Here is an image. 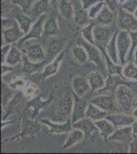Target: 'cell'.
<instances>
[{
  "label": "cell",
  "mask_w": 137,
  "mask_h": 154,
  "mask_svg": "<svg viewBox=\"0 0 137 154\" xmlns=\"http://www.w3.org/2000/svg\"><path fill=\"white\" fill-rule=\"evenodd\" d=\"M72 54H73L75 61L79 64H85L89 61L86 49L82 45H80V44H78V45L75 46V48L72 49Z\"/></svg>",
  "instance_id": "34"
},
{
  "label": "cell",
  "mask_w": 137,
  "mask_h": 154,
  "mask_svg": "<svg viewBox=\"0 0 137 154\" xmlns=\"http://www.w3.org/2000/svg\"><path fill=\"white\" fill-rule=\"evenodd\" d=\"M85 138H86L85 134H84L81 130H79V128H73V130H72L69 133L68 139H67V141L64 142V144L63 145L61 149L66 150V149L72 148L73 146L76 145V144H78L79 142L83 141Z\"/></svg>",
  "instance_id": "22"
},
{
  "label": "cell",
  "mask_w": 137,
  "mask_h": 154,
  "mask_svg": "<svg viewBox=\"0 0 137 154\" xmlns=\"http://www.w3.org/2000/svg\"><path fill=\"white\" fill-rule=\"evenodd\" d=\"M72 88H73L74 94H76L79 97H84L88 93V91H91L88 79H87V77L83 76L75 77L73 79V82H72Z\"/></svg>",
  "instance_id": "20"
},
{
  "label": "cell",
  "mask_w": 137,
  "mask_h": 154,
  "mask_svg": "<svg viewBox=\"0 0 137 154\" xmlns=\"http://www.w3.org/2000/svg\"><path fill=\"white\" fill-rule=\"evenodd\" d=\"M67 40L64 37H56L50 40L48 44H47V48L45 49L46 51V59L53 60L56 58L61 51H64V48L67 45Z\"/></svg>",
  "instance_id": "10"
},
{
  "label": "cell",
  "mask_w": 137,
  "mask_h": 154,
  "mask_svg": "<svg viewBox=\"0 0 137 154\" xmlns=\"http://www.w3.org/2000/svg\"><path fill=\"white\" fill-rule=\"evenodd\" d=\"M134 63L137 65V48H136L135 53H134Z\"/></svg>",
  "instance_id": "50"
},
{
  "label": "cell",
  "mask_w": 137,
  "mask_h": 154,
  "mask_svg": "<svg viewBox=\"0 0 137 154\" xmlns=\"http://www.w3.org/2000/svg\"><path fill=\"white\" fill-rule=\"evenodd\" d=\"M134 16H135L136 18H137V9H136V11H135V12H134Z\"/></svg>",
  "instance_id": "52"
},
{
  "label": "cell",
  "mask_w": 137,
  "mask_h": 154,
  "mask_svg": "<svg viewBox=\"0 0 137 154\" xmlns=\"http://www.w3.org/2000/svg\"><path fill=\"white\" fill-rule=\"evenodd\" d=\"M117 36H118V32L114 34L112 39L109 41V43L106 46V51L108 53L109 57L111 58L115 63L120 64V60H119V51L118 46H117Z\"/></svg>",
  "instance_id": "29"
},
{
  "label": "cell",
  "mask_w": 137,
  "mask_h": 154,
  "mask_svg": "<svg viewBox=\"0 0 137 154\" xmlns=\"http://www.w3.org/2000/svg\"><path fill=\"white\" fill-rule=\"evenodd\" d=\"M106 5V2L104 1H100L98 3L94 4L93 6H91L90 8L88 9V14H89V18L92 20H95L96 17L98 16V14L101 11V9L103 8V6Z\"/></svg>",
  "instance_id": "40"
},
{
  "label": "cell",
  "mask_w": 137,
  "mask_h": 154,
  "mask_svg": "<svg viewBox=\"0 0 137 154\" xmlns=\"http://www.w3.org/2000/svg\"><path fill=\"white\" fill-rule=\"evenodd\" d=\"M39 131H40V125L38 122H36L33 119H27L25 121L19 136L22 137L30 136V135H33V134H36Z\"/></svg>",
  "instance_id": "31"
},
{
  "label": "cell",
  "mask_w": 137,
  "mask_h": 154,
  "mask_svg": "<svg viewBox=\"0 0 137 154\" xmlns=\"http://www.w3.org/2000/svg\"><path fill=\"white\" fill-rule=\"evenodd\" d=\"M108 114L109 113L106 112V111L103 110V109L99 108L98 106H96L95 104H93V103H89L88 107H87V110H86V117L92 119L93 121L106 118Z\"/></svg>",
  "instance_id": "28"
},
{
  "label": "cell",
  "mask_w": 137,
  "mask_h": 154,
  "mask_svg": "<svg viewBox=\"0 0 137 154\" xmlns=\"http://www.w3.org/2000/svg\"><path fill=\"white\" fill-rule=\"evenodd\" d=\"M117 46L119 51V60L120 65L124 66L127 64V54L129 53V49L131 46V37L129 31L120 30L117 36Z\"/></svg>",
  "instance_id": "5"
},
{
  "label": "cell",
  "mask_w": 137,
  "mask_h": 154,
  "mask_svg": "<svg viewBox=\"0 0 137 154\" xmlns=\"http://www.w3.org/2000/svg\"><path fill=\"white\" fill-rule=\"evenodd\" d=\"M79 1L81 2L83 8H85L86 11H88V9L90 8L91 6H93L94 4L98 3V2H100V1H103V0H79Z\"/></svg>",
  "instance_id": "45"
},
{
  "label": "cell",
  "mask_w": 137,
  "mask_h": 154,
  "mask_svg": "<svg viewBox=\"0 0 137 154\" xmlns=\"http://www.w3.org/2000/svg\"><path fill=\"white\" fill-rule=\"evenodd\" d=\"M129 33H130L131 37V46L128 54H127V63L134 62V53L137 48V31H130Z\"/></svg>",
  "instance_id": "38"
},
{
  "label": "cell",
  "mask_w": 137,
  "mask_h": 154,
  "mask_svg": "<svg viewBox=\"0 0 137 154\" xmlns=\"http://www.w3.org/2000/svg\"><path fill=\"white\" fill-rule=\"evenodd\" d=\"M17 24V21L14 18H7V17H2L1 19V26L2 30H5L8 28H11L14 25Z\"/></svg>",
  "instance_id": "42"
},
{
  "label": "cell",
  "mask_w": 137,
  "mask_h": 154,
  "mask_svg": "<svg viewBox=\"0 0 137 154\" xmlns=\"http://www.w3.org/2000/svg\"><path fill=\"white\" fill-rule=\"evenodd\" d=\"M74 108L71 115V119L73 123L80 120L82 118L86 117V110L89 105L88 102L82 99L83 97H79L76 94H74Z\"/></svg>",
  "instance_id": "12"
},
{
  "label": "cell",
  "mask_w": 137,
  "mask_h": 154,
  "mask_svg": "<svg viewBox=\"0 0 137 154\" xmlns=\"http://www.w3.org/2000/svg\"><path fill=\"white\" fill-rule=\"evenodd\" d=\"M128 152L130 153H137V135H134L132 140L129 142Z\"/></svg>",
  "instance_id": "46"
},
{
  "label": "cell",
  "mask_w": 137,
  "mask_h": 154,
  "mask_svg": "<svg viewBox=\"0 0 137 154\" xmlns=\"http://www.w3.org/2000/svg\"><path fill=\"white\" fill-rule=\"evenodd\" d=\"M41 122L44 125L48 128L49 134H53V135H61V134H69L70 131L73 130V122L72 119L70 118L66 120L64 122H53L48 119H42Z\"/></svg>",
  "instance_id": "9"
},
{
  "label": "cell",
  "mask_w": 137,
  "mask_h": 154,
  "mask_svg": "<svg viewBox=\"0 0 137 154\" xmlns=\"http://www.w3.org/2000/svg\"><path fill=\"white\" fill-rule=\"evenodd\" d=\"M106 119H109L115 128H123V126L131 125L135 121V117L132 114H127L123 112H117V113H109L106 115Z\"/></svg>",
  "instance_id": "11"
},
{
  "label": "cell",
  "mask_w": 137,
  "mask_h": 154,
  "mask_svg": "<svg viewBox=\"0 0 137 154\" xmlns=\"http://www.w3.org/2000/svg\"><path fill=\"white\" fill-rule=\"evenodd\" d=\"M125 1H126V0H119V3H120V5H121V4H123Z\"/></svg>",
  "instance_id": "51"
},
{
  "label": "cell",
  "mask_w": 137,
  "mask_h": 154,
  "mask_svg": "<svg viewBox=\"0 0 137 154\" xmlns=\"http://www.w3.org/2000/svg\"><path fill=\"white\" fill-rule=\"evenodd\" d=\"M124 78L129 81H137V65L134 62H129L126 65L123 66L122 71Z\"/></svg>",
  "instance_id": "30"
},
{
  "label": "cell",
  "mask_w": 137,
  "mask_h": 154,
  "mask_svg": "<svg viewBox=\"0 0 137 154\" xmlns=\"http://www.w3.org/2000/svg\"><path fill=\"white\" fill-rule=\"evenodd\" d=\"M133 131H132L131 125L123 126V128H116L113 135L109 138V141L113 142H119V143H126L130 142L133 138Z\"/></svg>",
  "instance_id": "15"
},
{
  "label": "cell",
  "mask_w": 137,
  "mask_h": 154,
  "mask_svg": "<svg viewBox=\"0 0 137 154\" xmlns=\"http://www.w3.org/2000/svg\"><path fill=\"white\" fill-rule=\"evenodd\" d=\"M78 44H80V45H82L86 49L87 54H88L89 62L93 63L100 71H103V72L106 71V63H104L103 53H101L100 48H99L98 46L95 45V44L89 43V42L86 41L83 37L78 39Z\"/></svg>",
  "instance_id": "2"
},
{
  "label": "cell",
  "mask_w": 137,
  "mask_h": 154,
  "mask_svg": "<svg viewBox=\"0 0 137 154\" xmlns=\"http://www.w3.org/2000/svg\"><path fill=\"white\" fill-rule=\"evenodd\" d=\"M23 72L26 74H32L34 72H37L41 68H44L45 61L42 62H34L29 59V57L26 54H23Z\"/></svg>",
  "instance_id": "25"
},
{
  "label": "cell",
  "mask_w": 137,
  "mask_h": 154,
  "mask_svg": "<svg viewBox=\"0 0 137 154\" xmlns=\"http://www.w3.org/2000/svg\"><path fill=\"white\" fill-rule=\"evenodd\" d=\"M52 100V97H50L49 98V100L47 101H41L40 100V97H36L35 99H33L32 101L29 102L28 104V108H30V107H32V108L34 109V113H33V116L37 115L38 114L39 111L41 110V109H43V107H45L48 105L49 103H50V101Z\"/></svg>",
  "instance_id": "37"
},
{
  "label": "cell",
  "mask_w": 137,
  "mask_h": 154,
  "mask_svg": "<svg viewBox=\"0 0 137 154\" xmlns=\"http://www.w3.org/2000/svg\"><path fill=\"white\" fill-rule=\"evenodd\" d=\"M132 115L135 117V119H137V107L133 109V111H132Z\"/></svg>",
  "instance_id": "49"
},
{
  "label": "cell",
  "mask_w": 137,
  "mask_h": 154,
  "mask_svg": "<svg viewBox=\"0 0 137 154\" xmlns=\"http://www.w3.org/2000/svg\"><path fill=\"white\" fill-rule=\"evenodd\" d=\"M116 99L118 103L120 112L132 114L134 105V94L132 89L129 88L128 84H122L116 91Z\"/></svg>",
  "instance_id": "1"
},
{
  "label": "cell",
  "mask_w": 137,
  "mask_h": 154,
  "mask_svg": "<svg viewBox=\"0 0 137 154\" xmlns=\"http://www.w3.org/2000/svg\"><path fill=\"white\" fill-rule=\"evenodd\" d=\"M56 1V0H52V2H55Z\"/></svg>",
  "instance_id": "53"
},
{
  "label": "cell",
  "mask_w": 137,
  "mask_h": 154,
  "mask_svg": "<svg viewBox=\"0 0 137 154\" xmlns=\"http://www.w3.org/2000/svg\"><path fill=\"white\" fill-rule=\"evenodd\" d=\"M59 12L64 19L74 18V4L70 0H61L59 1Z\"/></svg>",
  "instance_id": "32"
},
{
  "label": "cell",
  "mask_w": 137,
  "mask_h": 154,
  "mask_svg": "<svg viewBox=\"0 0 137 154\" xmlns=\"http://www.w3.org/2000/svg\"><path fill=\"white\" fill-rule=\"evenodd\" d=\"M96 23L94 21L90 22L89 24L83 26V28L81 29V35L85 39L86 41H88L91 44H95V40H94V36H93V30L95 27Z\"/></svg>",
  "instance_id": "35"
},
{
  "label": "cell",
  "mask_w": 137,
  "mask_h": 154,
  "mask_svg": "<svg viewBox=\"0 0 137 154\" xmlns=\"http://www.w3.org/2000/svg\"><path fill=\"white\" fill-rule=\"evenodd\" d=\"M73 128H79L85 134L86 138L91 137L93 134H95L96 131H98V128L95 125V121H93L92 119L88 117H84L80 119V120L76 121L73 123Z\"/></svg>",
  "instance_id": "16"
},
{
  "label": "cell",
  "mask_w": 137,
  "mask_h": 154,
  "mask_svg": "<svg viewBox=\"0 0 137 154\" xmlns=\"http://www.w3.org/2000/svg\"><path fill=\"white\" fill-rule=\"evenodd\" d=\"M136 104H137V102H136Z\"/></svg>",
  "instance_id": "54"
},
{
  "label": "cell",
  "mask_w": 137,
  "mask_h": 154,
  "mask_svg": "<svg viewBox=\"0 0 137 154\" xmlns=\"http://www.w3.org/2000/svg\"><path fill=\"white\" fill-rule=\"evenodd\" d=\"M25 54L34 62H42L46 59V51L39 43H31L26 46Z\"/></svg>",
  "instance_id": "17"
},
{
  "label": "cell",
  "mask_w": 137,
  "mask_h": 154,
  "mask_svg": "<svg viewBox=\"0 0 137 154\" xmlns=\"http://www.w3.org/2000/svg\"><path fill=\"white\" fill-rule=\"evenodd\" d=\"M117 14H118V26L121 30L129 32L137 31V18L134 16V14L125 11L121 6H119Z\"/></svg>",
  "instance_id": "6"
},
{
  "label": "cell",
  "mask_w": 137,
  "mask_h": 154,
  "mask_svg": "<svg viewBox=\"0 0 137 154\" xmlns=\"http://www.w3.org/2000/svg\"><path fill=\"white\" fill-rule=\"evenodd\" d=\"M45 21H46V14H42V16L39 17L37 20H35L34 24L32 25L30 31L27 34H25V35L17 41L19 48H23V45L28 40L40 38L42 36V34L44 33V23H45Z\"/></svg>",
  "instance_id": "4"
},
{
  "label": "cell",
  "mask_w": 137,
  "mask_h": 154,
  "mask_svg": "<svg viewBox=\"0 0 137 154\" xmlns=\"http://www.w3.org/2000/svg\"><path fill=\"white\" fill-rule=\"evenodd\" d=\"M77 4L78 7H76V5H74V20L79 26H85V25L89 24V14L88 11H86L85 8H83L81 2L79 0H77Z\"/></svg>",
  "instance_id": "24"
},
{
  "label": "cell",
  "mask_w": 137,
  "mask_h": 154,
  "mask_svg": "<svg viewBox=\"0 0 137 154\" xmlns=\"http://www.w3.org/2000/svg\"><path fill=\"white\" fill-rule=\"evenodd\" d=\"M37 0H11L12 3L21 7V8L23 9V11L26 12V14H28L30 11V9L32 8L33 4Z\"/></svg>",
  "instance_id": "39"
},
{
  "label": "cell",
  "mask_w": 137,
  "mask_h": 154,
  "mask_svg": "<svg viewBox=\"0 0 137 154\" xmlns=\"http://www.w3.org/2000/svg\"><path fill=\"white\" fill-rule=\"evenodd\" d=\"M120 6L125 11L131 12V14H134L137 9V0H126Z\"/></svg>",
  "instance_id": "41"
},
{
  "label": "cell",
  "mask_w": 137,
  "mask_h": 154,
  "mask_svg": "<svg viewBox=\"0 0 137 154\" xmlns=\"http://www.w3.org/2000/svg\"><path fill=\"white\" fill-rule=\"evenodd\" d=\"M95 125L97 126V128H98V133L100 134V137L104 141H108L109 138L113 135V133L115 131V130H116L115 126L113 125V123L106 118L96 120Z\"/></svg>",
  "instance_id": "21"
},
{
  "label": "cell",
  "mask_w": 137,
  "mask_h": 154,
  "mask_svg": "<svg viewBox=\"0 0 137 154\" xmlns=\"http://www.w3.org/2000/svg\"><path fill=\"white\" fill-rule=\"evenodd\" d=\"M12 44H3L1 46V64H5L6 58L9 54V51L11 49Z\"/></svg>",
  "instance_id": "43"
},
{
  "label": "cell",
  "mask_w": 137,
  "mask_h": 154,
  "mask_svg": "<svg viewBox=\"0 0 137 154\" xmlns=\"http://www.w3.org/2000/svg\"><path fill=\"white\" fill-rule=\"evenodd\" d=\"M115 12L109 8V6H106V4L103 6V8L101 9V11L98 14V16L95 19V23L98 25H103V26H109L115 20Z\"/></svg>",
  "instance_id": "26"
},
{
  "label": "cell",
  "mask_w": 137,
  "mask_h": 154,
  "mask_svg": "<svg viewBox=\"0 0 137 154\" xmlns=\"http://www.w3.org/2000/svg\"><path fill=\"white\" fill-rule=\"evenodd\" d=\"M131 126H132V131H133V135H137V119H135V121L132 123Z\"/></svg>",
  "instance_id": "48"
},
{
  "label": "cell",
  "mask_w": 137,
  "mask_h": 154,
  "mask_svg": "<svg viewBox=\"0 0 137 154\" xmlns=\"http://www.w3.org/2000/svg\"><path fill=\"white\" fill-rule=\"evenodd\" d=\"M122 84H129V80L124 78L123 76L114 74V75H109L106 79V84L101 89L97 91V93L100 94H116V91Z\"/></svg>",
  "instance_id": "8"
},
{
  "label": "cell",
  "mask_w": 137,
  "mask_h": 154,
  "mask_svg": "<svg viewBox=\"0 0 137 154\" xmlns=\"http://www.w3.org/2000/svg\"><path fill=\"white\" fill-rule=\"evenodd\" d=\"M88 79V82L90 84V88L92 91H97L99 89H101L106 84V79L103 75L101 72L95 71V72H91L88 75L86 76Z\"/></svg>",
  "instance_id": "23"
},
{
  "label": "cell",
  "mask_w": 137,
  "mask_h": 154,
  "mask_svg": "<svg viewBox=\"0 0 137 154\" xmlns=\"http://www.w3.org/2000/svg\"><path fill=\"white\" fill-rule=\"evenodd\" d=\"M64 53L61 51L56 58H54L51 62H49L47 65L44 66V69L41 73V78L45 79L52 75H54V74H56L59 69V66H61V62L64 61Z\"/></svg>",
  "instance_id": "19"
},
{
  "label": "cell",
  "mask_w": 137,
  "mask_h": 154,
  "mask_svg": "<svg viewBox=\"0 0 137 154\" xmlns=\"http://www.w3.org/2000/svg\"><path fill=\"white\" fill-rule=\"evenodd\" d=\"M25 35L22 31L19 23L14 25L13 27L5 30H2V45L3 44H13L17 43V41Z\"/></svg>",
  "instance_id": "13"
},
{
  "label": "cell",
  "mask_w": 137,
  "mask_h": 154,
  "mask_svg": "<svg viewBox=\"0 0 137 154\" xmlns=\"http://www.w3.org/2000/svg\"><path fill=\"white\" fill-rule=\"evenodd\" d=\"M74 108V97L71 94L67 93L64 95L59 100L58 104L56 106V114L63 117H67L69 115H72Z\"/></svg>",
  "instance_id": "14"
},
{
  "label": "cell",
  "mask_w": 137,
  "mask_h": 154,
  "mask_svg": "<svg viewBox=\"0 0 137 154\" xmlns=\"http://www.w3.org/2000/svg\"><path fill=\"white\" fill-rule=\"evenodd\" d=\"M12 70V66L8 65V64H1V75L4 76L7 72Z\"/></svg>",
  "instance_id": "47"
},
{
  "label": "cell",
  "mask_w": 137,
  "mask_h": 154,
  "mask_svg": "<svg viewBox=\"0 0 137 154\" xmlns=\"http://www.w3.org/2000/svg\"><path fill=\"white\" fill-rule=\"evenodd\" d=\"M91 103L95 104L96 106L106 111L108 113L120 112L115 94H100V95L94 97L92 99Z\"/></svg>",
  "instance_id": "3"
},
{
  "label": "cell",
  "mask_w": 137,
  "mask_h": 154,
  "mask_svg": "<svg viewBox=\"0 0 137 154\" xmlns=\"http://www.w3.org/2000/svg\"><path fill=\"white\" fill-rule=\"evenodd\" d=\"M52 0H37L30 9L28 14L34 20H37L44 14H48L50 11V3Z\"/></svg>",
  "instance_id": "18"
},
{
  "label": "cell",
  "mask_w": 137,
  "mask_h": 154,
  "mask_svg": "<svg viewBox=\"0 0 137 154\" xmlns=\"http://www.w3.org/2000/svg\"><path fill=\"white\" fill-rule=\"evenodd\" d=\"M23 60V53L19 51V48H14V46H11V49L9 51V54L6 58V62L5 64H8L12 67L19 65V63Z\"/></svg>",
  "instance_id": "33"
},
{
  "label": "cell",
  "mask_w": 137,
  "mask_h": 154,
  "mask_svg": "<svg viewBox=\"0 0 137 154\" xmlns=\"http://www.w3.org/2000/svg\"><path fill=\"white\" fill-rule=\"evenodd\" d=\"M106 2V6H109V8L112 9L114 12H117L119 9V6H120V3H119V0H103Z\"/></svg>",
  "instance_id": "44"
},
{
  "label": "cell",
  "mask_w": 137,
  "mask_h": 154,
  "mask_svg": "<svg viewBox=\"0 0 137 154\" xmlns=\"http://www.w3.org/2000/svg\"><path fill=\"white\" fill-rule=\"evenodd\" d=\"M58 33V24L55 19H47L44 23V34L47 36H54Z\"/></svg>",
  "instance_id": "36"
},
{
  "label": "cell",
  "mask_w": 137,
  "mask_h": 154,
  "mask_svg": "<svg viewBox=\"0 0 137 154\" xmlns=\"http://www.w3.org/2000/svg\"><path fill=\"white\" fill-rule=\"evenodd\" d=\"M14 19L17 21V23H19V27H21V29H22V31H23L25 34H27L30 31L32 25H33L35 22V20L33 18H31L28 14L24 12L23 11H21L19 14H16V16L14 17Z\"/></svg>",
  "instance_id": "27"
},
{
  "label": "cell",
  "mask_w": 137,
  "mask_h": 154,
  "mask_svg": "<svg viewBox=\"0 0 137 154\" xmlns=\"http://www.w3.org/2000/svg\"><path fill=\"white\" fill-rule=\"evenodd\" d=\"M113 30L109 26H103V25L96 24L93 30V36L95 40V45L106 46L109 41L112 39L114 35Z\"/></svg>",
  "instance_id": "7"
}]
</instances>
